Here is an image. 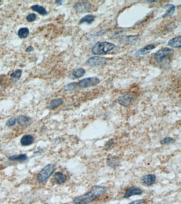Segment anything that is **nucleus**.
Listing matches in <instances>:
<instances>
[{"label":"nucleus","mask_w":181,"mask_h":204,"mask_svg":"<svg viewBox=\"0 0 181 204\" xmlns=\"http://www.w3.org/2000/svg\"><path fill=\"white\" fill-rule=\"evenodd\" d=\"M106 191L107 188L104 186L95 185L89 191L74 198L73 202L75 204H88L95 199L100 197Z\"/></svg>","instance_id":"f257e3e1"},{"label":"nucleus","mask_w":181,"mask_h":204,"mask_svg":"<svg viewBox=\"0 0 181 204\" xmlns=\"http://www.w3.org/2000/svg\"><path fill=\"white\" fill-rule=\"evenodd\" d=\"M115 47V44L110 42L98 41L92 47L91 52L95 55L106 54L113 50Z\"/></svg>","instance_id":"f03ea898"},{"label":"nucleus","mask_w":181,"mask_h":204,"mask_svg":"<svg viewBox=\"0 0 181 204\" xmlns=\"http://www.w3.org/2000/svg\"><path fill=\"white\" fill-rule=\"evenodd\" d=\"M57 167L56 165L54 164H49L44 167L41 169L37 176V180L38 182L43 184L45 183L48 180V179L53 174L55 171L56 170Z\"/></svg>","instance_id":"7ed1b4c3"},{"label":"nucleus","mask_w":181,"mask_h":204,"mask_svg":"<svg viewBox=\"0 0 181 204\" xmlns=\"http://www.w3.org/2000/svg\"><path fill=\"white\" fill-rule=\"evenodd\" d=\"M173 50L169 47L161 48L155 54V58L157 62L161 63L166 60L173 53Z\"/></svg>","instance_id":"20e7f679"},{"label":"nucleus","mask_w":181,"mask_h":204,"mask_svg":"<svg viewBox=\"0 0 181 204\" xmlns=\"http://www.w3.org/2000/svg\"><path fill=\"white\" fill-rule=\"evenodd\" d=\"M101 82V80L96 77H93L86 78L85 79L81 80L78 82L79 87L81 88L91 87L96 86Z\"/></svg>","instance_id":"39448f33"},{"label":"nucleus","mask_w":181,"mask_h":204,"mask_svg":"<svg viewBox=\"0 0 181 204\" xmlns=\"http://www.w3.org/2000/svg\"><path fill=\"white\" fill-rule=\"evenodd\" d=\"M106 63V58L97 56L91 57L86 61L87 65L91 67H101Z\"/></svg>","instance_id":"423d86ee"},{"label":"nucleus","mask_w":181,"mask_h":204,"mask_svg":"<svg viewBox=\"0 0 181 204\" xmlns=\"http://www.w3.org/2000/svg\"><path fill=\"white\" fill-rule=\"evenodd\" d=\"M74 8L77 12L84 14L90 11L91 8V4L87 1H79L74 5Z\"/></svg>","instance_id":"0eeeda50"},{"label":"nucleus","mask_w":181,"mask_h":204,"mask_svg":"<svg viewBox=\"0 0 181 204\" xmlns=\"http://www.w3.org/2000/svg\"><path fill=\"white\" fill-rule=\"evenodd\" d=\"M134 97L131 94H124L120 96L118 98V102L121 105L128 107L130 105L133 101Z\"/></svg>","instance_id":"6e6552de"},{"label":"nucleus","mask_w":181,"mask_h":204,"mask_svg":"<svg viewBox=\"0 0 181 204\" xmlns=\"http://www.w3.org/2000/svg\"><path fill=\"white\" fill-rule=\"evenodd\" d=\"M142 194V191L140 188L137 187H131L129 188L124 195L125 198H129L134 195H140Z\"/></svg>","instance_id":"1a4fd4ad"},{"label":"nucleus","mask_w":181,"mask_h":204,"mask_svg":"<svg viewBox=\"0 0 181 204\" xmlns=\"http://www.w3.org/2000/svg\"><path fill=\"white\" fill-rule=\"evenodd\" d=\"M156 181V176L153 174H149L144 175L141 178V182L144 185L146 186H151L154 185Z\"/></svg>","instance_id":"9d476101"},{"label":"nucleus","mask_w":181,"mask_h":204,"mask_svg":"<svg viewBox=\"0 0 181 204\" xmlns=\"http://www.w3.org/2000/svg\"><path fill=\"white\" fill-rule=\"evenodd\" d=\"M17 122L21 127H26L29 124H30L31 120L29 117L26 115H19V117H18L17 118Z\"/></svg>","instance_id":"9b49d317"},{"label":"nucleus","mask_w":181,"mask_h":204,"mask_svg":"<svg viewBox=\"0 0 181 204\" xmlns=\"http://www.w3.org/2000/svg\"><path fill=\"white\" fill-rule=\"evenodd\" d=\"M34 142V138L30 135H25L21 138L20 143L23 146H30Z\"/></svg>","instance_id":"f8f14e48"},{"label":"nucleus","mask_w":181,"mask_h":204,"mask_svg":"<svg viewBox=\"0 0 181 204\" xmlns=\"http://www.w3.org/2000/svg\"><path fill=\"white\" fill-rule=\"evenodd\" d=\"M155 48V47L153 44L148 45L147 46L144 47L143 48H141L138 50L135 53L136 56H141V55H145L150 53V52L154 50Z\"/></svg>","instance_id":"ddd939ff"},{"label":"nucleus","mask_w":181,"mask_h":204,"mask_svg":"<svg viewBox=\"0 0 181 204\" xmlns=\"http://www.w3.org/2000/svg\"><path fill=\"white\" fill-rule=\"evenodd\" d=\"M64 103L63 100L61 98H58L54 100H52L48 105V108L50 110H54L58 108Z\"/></svg>","instance_id":"4468645a"},{"label":"nucleus","mask_w":181,"mask_h":204,"mask_svg":"<svg viewBox=\"0 0 181 204\" xmlns=\"http://www.w3.org/2000/svg\"><path fill=\"white\" fill-rule=\"evenodd\" d=\"M54 178L55 183L58 185L64 184V182H66L67 180L66 176L60 172H58L57 173H55Z\"/></svg>","instance_id":"2eb2a0df"},{"label":"nucleus","mask_w":181,"mask_h":204,"mask_svg":"<svg viewBox=\"0 0 181 204\" xmlns=\"http://www.w3.org/2000/svg\"><path fill=\"white\" fill-rule=\"evenodd\" d=\"M31 9L35 12H37L41 16H46L48 14V12L44 7L41 6V5H38V4H36V5L31 6Z\"/></svg>","instance_id":"dca6fc26"},{"label":"nucleus","mask_w":181,"mask_h":204,"mask_svg":"<svg viewBox=\"0 0 181 204\" xmlns=\"http://www.w3.org/2000/svg\"><path fill=\"white\" fill-rule=\"evenodd\" d=\"M181 37L180 35L173 38L168 41V46L172 47H178L179 48V47H181Z\"/></svg>","instance_id":"f3484780"},{"label":"nucleus","mask_w":181,"mask_h":204,"mask_svg":"<svg viewBox=\"0 0 181 204\" xmlns=\"http://www.w3.org/2000/svg\"><path fill=\"white\" fill-rule=\"evenodd\" d=\"M85 74V70L84 68H79L74 69L72 73V76L74 79H78L82 77Z\"/></svg>","instance_id":"a211bd4d"},{"label":"nucleus","mask_w":181,"mask_h":204,"mask_svg":"<svg viewBox=\"0 0 181 204\" xmlns=\"http://www.w3.org/2000/svg\"><path fill=\"white\" fill-rule=\"evenodd\" d=\"M95 18H96L95 16H94V15L88 14V15H87V16H85L82 18L79 21V24L81 25L84 24V23H86V24L89 25L91 24L95 21Z\"/></svg>","instance_id":"6ab92c4d"},{"label":"nucleus","mask_w":181,"mask_h":204,"mask_svg":"<svg viewBox=\"0 0 181 204\" xmlns=\"http://www.w3.org/2000/svg\"><path fill=\"white\" fill-rule=\"evenodd\" d=\"M165 8L166 9V11L165 14H164L162 16V18H164L169 17L172 16L174 14L175 11V7L173 4H167L165 6Z\"/></svg>","instance_id":"aec40b11"},{"label":"nucleus","mask_w":181,"mask_h":204,"mask_svg":"<svg viewBox=\"0 0 181 204\" xmlns=\"http://www.w3.org/2000/svg\"><path fill=\"white\" fill-rule=\"evenodd\" d=\"M9 160L12 161L23 162L28 160V157L26 154H21L18 155H13L9 156L8 157Z\"/></svg>","instance_id":"412c9836"},{"label":"nucleus","mask_w":181,"mask_h":204,"mask_svg":"<svg viewBox=\"0 0 181 204\" xmlns=\"http://www.w3.org/2000/svg\"><path fill=\"white\" fill-rule=\"evenodd\" d=\"M29 30L28 28H21L18 31V36L21 39H25L29 36Z\"/></svg>","instance_id":"4be33fe9"},{"label":"nucleus","mask_w":181,"mask_h":204,"mask_svg":"<svg viewBox=\"0 0 181 204\" xmlns=\"http://www.w3.org/2000/svg\"><path fill=\"white\" fill-rule=\"evenodd\" d=\"M22 71L21 69H17L11 74V80L13 82H17L21 77Z\"/></svg>","instance_id":"5701e85b"},{"label":"nucleus","mask_w":181,"mask_h":204,"mask_svg":"<svg viewBox=\"0 0 181 204\" xmlns=\"http://www.w3.org/2000/svg\"><path fill=\"white\" fill-rule=\"evenodd\" d=\"M107 163L108 166L112 167V168L118 167L120 165V162L118 161V158H116L114 157L108 158Z\"/></svg>","instance_id":"b1692460"},{"label":"nucleus","mask_w":181,"mask_h":204,"mask_svg":"<svg viewBox=\"0 0 181 204\" xmlns=\"http://www.w3.org/2000/svg\"><path fill=\"white\" fill-rule=\"evenodd\" d=\"M79 88V87L78 82H71L64 86L63 90L65 91H73L78 89Z\"/></svg>","instance_id":"393cba45"},{"label":"nucleus","mask_w":181,"mask_h":204,"mask_svg":"<svg viewBox=\"0 0 181 204\" xmlns=\"http://www.w3.org/2000/svg\"><path fill=\"white\" fill-rule=\"evenodd\" d=\"M125 38H122L123 40L124 43L125 42L128 43H134L138 39L139 35H131V36H125Z\"/></svg>","instance_id":"a878e982"},{"label":"nucleus","mask_w":181,"mask_h":204,"mask_svg":"<svg viewBox=\"0 0 181 204\" xmlns=\"http://www.w3.org/2000/svg\"><path fill=\"white\" fill-rule=\"evenodd\" d=\"M16 122H17V119L15 118V117H12L7 120L6 125L9 127H13L15 125Z\"/></svg>","instance_id":"bb28decb"},{"label":"nucleus","mask_w":181,"mask_h":204,"mask_svg":"<svg viewBox=\"0 0 181 204\" xmlns=\"http://www.w3.org/2000/svg\"><path fill=\"white\" fill-rule=\"evenodd\" d=\"M174 141V139L171 137H166L161 141V143L162 145L169 144Z\"/></svg>","instance_id":"cd10ccee"},{"label":"nucleus","mask_w":181,"mask_h":204,"mask_svg":"<svg viewBox=\"0 0 181 204\" xmlns=\"http://www.w3.org/2000/svg\"><path fill=\"white\" fill-rule=\"evenodd\" d=\"M37 18V16L35 14L32 13V14H29L27 17H26V20L28 22H31L34 21Z\"/></svg>","instance_id":"c85d7f7f"},{"label":"nucleus","mask_w":181,"mask_h":204,"mask_svg":"<svg viewBox=\"0 0 181 204\" xmlns=\"http://www.w3.org/2000/svg\"><path fill=\"white\" fill-rule=\"evenodd\" d=\"M129 204H147V202L145 199H139L133 201Z\"/></svg>","instance_id":"c756f323"},{"label":"nucleus","mask_w":181,"mask_h":204,"mask_svg":"<svg viewBox=\"0 0 181 204\" xmlns=\"http://www.w3.org/2000/svg\"><path fill=\"white\" fill-rule=\"evenodd\" d=\"M34 47H33L32 46H29V47H28L27 48H26L25 51L26 52H33L34 51Z\"/></svg>","instance_id":"7c9ffc66"},{"label":"nucleus","mask_w":181,"mask_h":204,"mask_svg":"<svg viewBox=\"0 0 181 204\" xmlns=\"http://www.w3.org/2000/svg\"><path fill=\"white\" fill-rule=\"evenodd\" d=\"M62 3H63V1H60V0L55 1V3H57L58 5H61Z\"/></svg>","instance_id":"2f4dec72"},{"label":"nucleus","mask_w":181,"mask_h":204,"mask_svg":"<svg viewBox=\"0 0 181 204\" xmlns=\"http://www.w3.org/2000/svg\"><path fill=\"white\" fill-rule=\"evenodd\" d=\"M1 2V1H0V2Z\"/></svg>","instance_id":"473e14b6"}]
</instances>
